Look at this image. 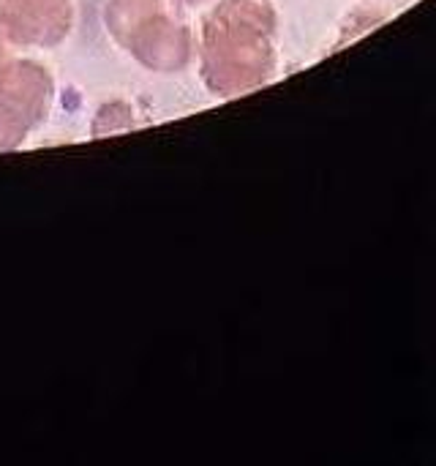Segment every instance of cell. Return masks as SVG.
Wrapping results in <instances>:
<instances>
[{
  "mask_svg": "<svg viewBox=\"0 0 436 466\" xmlns=\"http://www.w3.org/2000/svg\"><path fill=\"white\" fill-rule=\"evenodd\" d=\"M279 16L270 0H221L202 22L199 76L218 98L251 93L273 79Z\"/></svg>",
  "mask_w": 436,
  "mask_h": 466,
  "instance_id": "obj_1",
  "label": "cell"
},
{
  "mask_svg": "<svg viewBox=\"0 0 436 466\" xmlns=\"http://www.w3.org/2000/svg\"><path fill=\"white\" fill-rule=\"evenodd\" d=\"M104 22L115 44L147 71L175 74L194 57V38L177 0H106Z\"/></svg>",
  "mask_w": 436,
  "mask_h": 466,
  "instance_id": "obj_2",
  "label": "cell"
},
{
  "mask_svg": "<svg viewBox=\"0 0 436 466\" xmlns=\"http://www.w3.org/2000/svg\"><path fill=\"white\" fill-rule=\"evenodd\" d=\"M55 98L52 74L27 57L0 63V153L16 150L41 126Z\"/></svg>",
  "mask_w": 436,
  "mask_h": 466,
  "instance_id": "obj_3",
  "label": "cell"
},
{
  "mask_svg": "<svg viewBox=\"0 0 436 466\" xmlns=\"http://www.w3.org/2000/svg\"><path fill=\"white\" fill-rule=\"evenodd\" d=\"M74 27V0H0V35L14 46L52 49Z\"/></svg>",
  "mask_w": 436,
  "mask_h": 466,
  "instance_id": "obj_4",
  "label": "cell"
},
{
  "mask_svg": "<svg viewBox=\"0 0 436 466\" xmlns=\"http://www.w3.org/2000/svg\"><path fill=\"white\" fill-rule=\"evenodd\" d=\"M134 120H131V109L126 104L117 101V115H112V104L101 106L98 115H96V123H93V134L96 137H104V134H112V131H123V128H131Z\"/></svg>",
  "mask_w": 436,
  "mask_h": 466,
  "instance_id": "obj_5",
  "label": "cell"
},
{
  "mask_svg": "<svg viewBox=\"0 0 436 466\" xmlns=\"http://www.w3.org/2000/svg\"><path fill=\"white\" fill-rule=\"evenodd\" d=\"M8 57H11V55H8V41L0 35V63H3V60H8Z\"/></svg>",
  "mask_w": 436,
  "mask_h": 466,
  "instance_id": "obj_6",
  "label": "cell"
},
{
  "mask_svg": "<svg viewBox=\"0 0 436 466\" xmlns=\"http://www.w3.org/2000/svg\"><path fill=\"white\" fill-rule=\"evenodd\" d=\"M177 3H183V5H197V3H202V0H177Z\"/></svg>",
  "mask_w": 436,
  "mask_h": 466,
  "instance_id": "obj_7",
  "label": "cell"
}]
</instances>
